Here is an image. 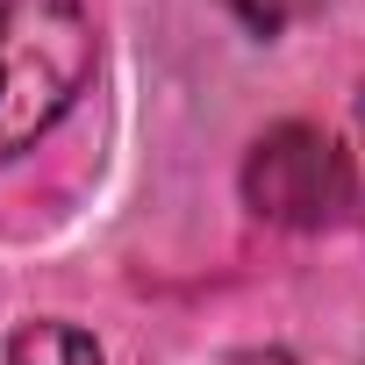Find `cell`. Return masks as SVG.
I'll return each mask as SVG.
<instances>
[{"label": "cell", "instance_id": "cell-4", "mask_svg": "<svg viewBox=\"0 0 365 365\" xmlns=\"http://www.w3.org/2000/svg\"><path fill=\"white\" fill-rule=\"evenodd\" d=\"M322 0H230V15L251 29V36H279V29H294L301 15H315Z\"/></svg>", "mask_w": 365, "mask_h": 365}, {"label": "cell", "instance_id": "cell-2", "mask_svg": "<svg viewBox=\"0 0 365 365\" xmlns=\"http://www.w3.org/2000/svg\"><path fill=\"white\" fill-rule=\"evenodd\" d=\"M244 201L279 230H322L351 208V165L322 129L279 122L244 158Z\"/></svg>", "mask_w": 365, "mask_h": 365}, {"label": "cell", "instance_id": "cell-1", "mask_svg": "<svg viewBox=\"0 0 365 365\" xmlns=\"http://www.w3.org/2000/svg\"><path fill=\"white\" fill-rule=\"evenodd\" d=\"M93 79V22L79 0H0V158L29 150Z\"/></svg>", "mask_w": 365, "mask_h": 365}, {"label": "cell", "instance_id": "cell-5", "mask_svg": "<svg viewBox=\"0 0 365 365\" xmlns=\"http://www.w3.org/2000/svg\"><path fill=\"white\" fill-rule=\"evenodd\" d=\"M230 365H294V358H279V351H244V358H230Z\"/></svg>", "mask_w": 365, "mask_h": 365}, {"label": "cell", "instance_id": "cell-6", "mask_svg": "<svg viewBox=\"0 0 365 365\" xmlns=\"http://www.w3.org/2000/svg\"><path fill=\"white\" fill-rule=\"evenodd\" d=\"M358 129H365V93H358Z\"/></svg>", "mask_w": 365, "mask_h": 365}, {"label": "cell", "instance_id": "cell-3", "mask_svg": "<svg viewBox=\"0 0 365 365\" xmlns=\"http://www.w3.org/2000/svg\"><path fill=\"white\" fill-rule=\"evenodd\" d=\"M8 358L15 365H101V344L86 329H72V322H29Z\"/></svg>", "mask_w": 365, "mask_h": 365}]
</instances>
